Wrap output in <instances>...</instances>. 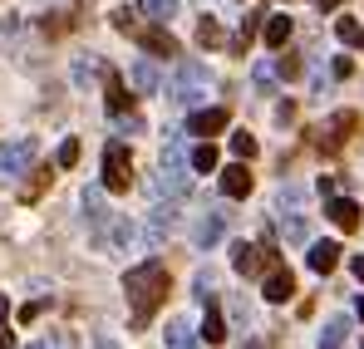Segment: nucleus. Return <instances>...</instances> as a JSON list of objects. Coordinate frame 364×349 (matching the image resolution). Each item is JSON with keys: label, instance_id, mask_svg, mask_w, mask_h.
Segmentation results:
<instances>
[{"label": "nucleus", "instance_id": "obj_1", "mask_svg": "<svg viewBox=\"0 0 364 349\" xmlns=\"http://www.w3.org/2000/svg\"><path fill=\"white\" fill-rule=\"evenodd\" d=\"M168 286H173V276H168L163 261H143V266H133L123 276V295H128V310H133V330H143L158 315V305L168 300Z\"/></svg>", "mask_w": 364, "mask_h": 349}, {"label": "nucleus", "instance_id": "obj_2", "mask_svg": "<svg viewBox=\"0 0 364 349\" xmlns=\"http://www.w3.org/2000/svg\"><path fill=\"white\" fill-rule=\"evenodd\" d=\"M109 20H114V30L133 35V40H138V45L148 50V55H163V59H168V55H178V40L168 35V25H158V20H153V25H143V20H138V15H133L128 5H119V10H114Z\"/></svg>", "mask_w": 364, "mask_h": 349}, {"label": "nucleus", "instance_id": "obj_3", "mask_svg": "<svg viewBox=\"0 0 364 349\" xmlns=\"http://www.w3.org/2000/svg\"><path fill=\"white\" fill-rule=\"evenodd\" d=\"M212 89V74H207V64L202 59H182L178 74H173V89H168V99L173 104H182V109H192L202 94Z\"/></svg>", "mask_w": 364, "mask_h": 349}, {"label": "nucleus", "instance_id": "obj_4", "mask_svg": "<svg viewBox=\"0 0 364 349\" xmlns=\"http://www.w3.org/2000/svg\"><path fill=\"white\" fill-rule=\"evenodd\" d=\"M187 187H192V177H187V163H182V138H168V153H163V168H158V192L182 197Z\"/></svg>", "mask_w": 364, "mask_h": 349}, {"label": "nucleus", "instance_id": "obj_5", "mask_svg": "<svg viewBox=\"0 0 364 349\" xmlns=\"http://www.w3.org/2000/svg\"><path fill=\"white\" fill-rule=\"evenodd\" d=\"M133 187V158L123 143H109L104 148V192H128Z\"/></svg>", "mask_w": 364, "mask_h": 349}, {"label": "nucleus", "instance_id": "obj_6", "mask_svg": "<svg viewBox=\"0 0 364 349\" xmlns=\"http://www.w3.org/2000/svg\"><path fill=\"white\" fill-rule=\"evenodd\" d=\"M35 153H40V138H35V133L15 138V143H0V177L25 173V168L35 163Z\"/></svg>", "mask_w": 364, "mask_h": 349}, {"label": "nucleus", "instance_id": "obj_7", "mask_svg": "<svg viewBox=\"0 0 364 349\" xmlns=\"http://www.w3.org/2000/svg\"><path fill=\"white\" fill-rule=\"evenodd\" d=\"M232 266H237L242 276H261V271H276L281 261H276V251H261V246L237 241V246H232Z\"/></svg>", "mask_w": 364, "mask_h": 349}, {"label": "nucleus", "instance_id": "obj_8", "mask_svg": "<svg viewBox=\"0 0 364 349\" xmlns=\"http://www.w3.org/2000/svg\"><path fill=\"white\" fill-rule=\"evenodd\" d=\"M350 128H360V114H350V109H345V114L330 118V128H320V138H315V143H320L325 153H340V148H345V138H350Z\"/></svg>", "mask_w": 364, "mask_h": 349}, {"label": "nucleus", "instance_id": "obj_9", "mask_svg": "<svg viewBox=\"0 0 364 349\" xmlns=\"http://www.w3.org/2000/svg\"><path fill=\"white\" fill-rule=\"evenodd\" d=\"M325 217L340 227V232H360V202H350V197H325Z\"/></svg>", "mask_w": 364, "mask_h": 349}, {"label": "nucleus", "instance_id": "obj_10", "mask_svg": "<svg viewBox=\"0 0 364 349\" xmlns=\"http://www.w3.org/2000/svg\"><path fill=\"white\" fill-rule=\"evenodd\" d=\"M178 227V207H168V202H158L153 207V217H148V246H163L168 236Z\"/></svg>", "mask_w": 364, "mask_h": 349}, {"label": "nucleus", "instance_id": "obj_11", "mask_svg": "<svg viewBox=\"0 0 364 349\" xmlns=\"http://www.w3.org/2000/svg\"><path fill=\"white\" fill-rule=\"evenodd\" d=\"M222 232H227V212H207V217L197 222V232H192V246H197V251H212V246L222 241Z\"/></svg>", "mask_w": 364, "mask_h": 349}, {"label": "nucleus", "instance_id": "obj_12", "mask_svg": "<svg viewBox=\"0 0 364 349\" xmlns=\"http://www.w3.org/2000/svg\"><path fill=\"white\" fill-rule=\"evenodd\" d=\"M227 123H232V114H227V109H197V114H192V123H187V133L212 138V133H222Z\"/></svg>", "mask_w": 364, "mask_h": 349}, {"label": "nucleus", "instance_id": "obj_13", "mask_svg": "<svg viewBox=\"0 0 364 349\" xmlns=\"http://www.w3.org/2000/svg\"><path fill=\"white\" fill-rule=\"evenodd\" d=\"M84 222L94 227V236L104 241V232H109V212H104V187H89L84 192Z\"/></svg>", "mask_w": 364, "mask_h": 349}, {"label": "nucleus", "instance_id": "obj_14", "mask_svg": "<svg viewBox=\"0 0 364 349\" xmlns=\"http://www.w3.org/2000/svg\"><path fill=\"white\" fill-rule=\"evenodd\" d=\"M305 261H310L315 276H330V271L340 266V246H335V241H315V246L305 251Z\"/></svg>", "mask_w": 364, "mask_h": 349}, {"label": "nucleus", "instance_id": "obj_15", "mask_svg": "<svg viewBox=\"0 0 364 349\" xmlns=\"http://www.w3.org/2000/svg\"><path fill=\"white\" fill-rule=\"evenodd\" d=\"M128 79H133V89H138V94H158V89H163V74L153 69V59H133Z\"/></svg>", "mask_w": 364, "mask_h": 349}, {"label": "nucleus", "instance_id": "obj_16", "mask_svg": "<svg viewBox=\"0 0 364 349\" xmlns=\"http://www.w3.org/2000/svg\"><path fill=\"white\" fill-rule=\"evenodd\" d=\"M266 300H276V305H281V300H291V295H296V276H291V271H286V266H276V271H266Z\"/></svg>", "mask_w": 364, "mask_h": 349}, {"label": "nucleus", "instance_id": "obj_17", "mask_svg": "<svg viewBox=\"0 0 364 349\" xmlns=\"http://www.w3.org/2000/svg\"><path fill=\"white\" fill-rule=\"evenodd\" d=\"M202 305H207V315H202V330H197V335H202L207 345H222V340H227V325H222V310H217V300H212V295H207Z\"/></svg>", "mask_w": 364, "mask_h": 349}, {"label": "nucleus", "instance_id": "obj_18", "mask_svg": "<svg viewBox=\"0 0 364 349\" xmlns=\"http://www.w3.org/2000/svg\"><path fill=\"white\" fill-rule=\"evenodd\" d=\"M104 94H109V114L119 118V114H128V104H133V94L123 89V79L114 74V69H104Z\"/></svg>", "mask_w": 364, "mask_h": 349}, {"label": "nucleus", "instance_id": "obj_19", "mask_svg": "<svg viewBox=\"0 0 364 349\" xmlns=\"http://www.w3.org/2000/svg\"><path fill=\"white\" fill-rule=\"evenodd\" d=\"M163 340H168V349H197V330H192L182 315H173L168 330H163Z\"/></svg>", "mask_w": 364, "mask_h": 349}, {"label": "nucleus", "instance_id": "obj_20", "mask_svg": "<svg viewBox=\"0 0 364 349\" xmlns=\"http://www.w3.org/2000/svg\"><path fill=\"white\" fill-rule=\"evenodd\" d=\"M222 192H227V197H246V192H251L246 158H242V163H232V168H222Z\"/></svg>", "mask_w": 364, "mask_h": 349}, {"label": "nucleus", "instance_id": "obj_21", "mask_svg": "<svg viewBox=\"0 0 364 349\" xmlns=\"http://www.w3.org/2000/svg\"><path fill=\"white\" fill-rule=\"evenodd\" d=\"M345 340H350V320H345V315L325 320V330H320V349H345Z\"/></svg>", "mask_w": 364, "mask_h": 349}, {"label": "nucleus", "instance_id": "obj_22", "mask_svg": "<svg viewBox=\"0 0 364 349\" xmlns=\"http://www.w3.org/2000/svg\"><path fill=\"white\" fill-rule=\"evenodd\" d=\"M138 241V227L133 222H109V232H104V246H114V251H128Z\"/></svg>", "mask_w": 364, "mask_h": 349}, {"label": "nucleus", "instance_id": "obj_23", "mask_svg": "<svg viewBox=\"0 0 364 349\" xmlns=\"http://www.w3.org/2000/svg\"><path fill=\"white\" fill-rule=\"evenodd\" d=\"M286 40H291V15H271L266 20V45L271 50H286Z\"/></svg>", "mask_w": 364, "mask_h": 349}, {"label": "nucleus", "instance_id": "obj_24", "mask_svg": "<svg viewBox=\"0 0 364 349\" xmlns=\"http://www.w3.org/2000/svg\"><path fill=\"white\" fill-rule=\"evenodd\" d=\"M251 84H256V94H276V64L261 59V64L251 69Z\"/></svg>", "mask_w": 364, "mask_h": 349}, {"label": "nucleus", "instance_id": "obj_25", "mask_svg": "<svg viewBox=\"0 0 364 349\" xmlns=\"http://www.w3.org/2000/svg\"><path fill=\"white\" fill-rule=\"evenodd\" d=\"M143 10H148V20H158V25H173V15H178L182 5H178V0H143Z\"/></svg>", "mask_w": 364, "mask_h": 349}, {"label": "nucleus", "instance_id": "obj_26", "mask_svg": "<svg viewBox=\"0 0 364 349\" xmlns=\"http://www.w3.org/2000/svg\"><path fill=\"white\" fill-rule=\"evenodd\" d=\"M281 232H286V241H291V246H301L305 236H310V227H305V217H301V212L291 207V217H281Z\"/></svg>", "mask_w": 364, "mask_h": 349}, {"label": "nucleus", "instance_id": "obj_27", "mask_svg": "<svg viewBox=\"0 0 364 349\" xmlns=\"http://www.w3.org/2000/svg\"><path fill=\"white\" fill-rule=\"evenodd\" d=\"M192 168H197V173H217V148H212V143H197V148H192Z\"/></svg>", "mask_w": 364, "mask_h": 349}, {"label": "nucleus", "instance_id": "obj_28", "mask_svg": "<svg viewBox=\"0 0 364 349\" xmlns=\"http://www.w3.org/2000/svg\"><path fill=\"white\" fill-rule=\"evenodd\" d=\"M197 45H202V50H217V45H222V30H217V20H212V15L197 25Z\"/></svg>", "mask_w": 364, "mask_h": 349}, {"label": "nucleus", "instance_id": "obj_29", "mask_svg": "<svg viewBox=\"0 0 364 349\" xmlns=\"http://www.w3.org/2000/svg\"><path fill=\"white\" fill-rule=\"evenodd\" d=\"M335 35H340L345 45H364V30H360V20H350V15H345V20H335Z\"/></svg>", "mask_w": 364, "mask_h": 349}, {"label": "nucleus", "instance_id": "obj_30", "mask_svg": "<svg viewBox=\"0 0 364 349\" xmlns=\"http://www.w3.org/2000/svg\"><path fill=\"white\" fill-rule=\"evenodd\" d=\"M94 74H104V64H99V59H74V84H89V79H94Z\"/></svg>", "mask_w": 364, "mask_h": 349}, {"label": "nucleus", "instance_id": "obj_31", "mask_svg": "<svg viewBox=\"0 0 364 349\" xmlns=\"http://www.w3.org/2000/svg\"><path fill=\"white\" fill-rule=\"evenodd\" d=\"M74 25H79V15H74V10H64V15H55V20L45 15V35H64V30H74Z\"/></svg>", "mask_w": 364, "mask_h": 349}, {"label": "nucleus", "instance_id": "obj_32", "mask_svg": "<svg viewBox=\"0 0 364 349\" xmlns=\"http://www.w3.org/2000/svg\"><path fill=\"white\" fill-rule=\"evenodd\" d=\"M232 153L251 163V158H256V138H251V133H232Z\"/></svg>", "mask_w": 364, "mask_h": 349}, {"label": "nucleus", "instance_id": "obj_33", "mask_svg": "<svg viewBox=\"0 0 364 349\" xmlns=\"http://www.w3.org/2000/svg\"><path fill=\"white\" fill-rule=\"evenodd\" d=\"M55 163H60V168H74V163H79V138H64L60 153H55Z\"/></svg>", "mask_w": 364, "mask_h": 349}, {"label": "nucleus", "instance_id": "obj_34", "mask_svg": "<svg viewBox=\"0 0 364 349\" xmlns=\"http://www.w3.org/2000/svg\"><path fill=\"white\" fill-rule=\"evenodd\" d=\"M256 30H261V10H251V15L242 20V40H237V50H246V45L256 40Z\"/></svg>", "mask_w": 364, "mask_h": 349}, {"label": "nucleus", "instance_id": "obj_35", "mask_svg": "<svg viewBox=\"0 0 364 349\" xmlns=\"http://www.w3.org/2000/svg\"><path fill=\"white\" fill-rule=\"evenodd\" d=\"M15 345V335H10V300L0 295V349H10Z\"/></svg>", "mask_w": 364, "mask_h": 349}, {"label": "nucleus", "instance_id": "obj_36", "mask_svg": "<svg viewBox=\"0 0 364 349\" xmlns=\"http://www.w3.org/2000/svg\"><path fill=\"white\" fill-rule=\"evenodd\" d=\"M45 187H50V168H40V173H35L30 182H25V202H35V197H40Z\"/></svg>", "mask_w": 364, "mask_h": 349}, {"label": "nucleus", "instance_id": "obj_37", "mask_svg": "<svg viewBox=\"0 0 364 349\" xmlns=\"http://www.w3.org/2000/svg\"><path fill=\"white\" fill-rule=\"evenodd\" d=\"M305 202V187L301 182H286V187H281V207H301Z\"/></svg>", "mask_w": 364, "mask_h": 349}, {"label": "nucleus", "instance_id": "obj_38", "mask_svg": "<svg viewBox=\"0 0 364 349\" xmlns=\"http://www.w3.org/2000/svg\"><path fill=\"white\" fill-rule=\"evenodd\" d=\"M119 133H143V118L138 114H119Z\"/></svg>", "mask_w": 364, "mask_h": 349}, {"label": "nucleus", "instance_id": "obj_39", "mask_svg": "<svg viewBox=\"0 0 364 349\" xmlns=\"http://www.w3.org/2000/svg\"><path fill=\"white\" fill-rule=\"evenodd\" d=\"M276 74H286V79H296V74H301V59H281V64H276Z\"/></svg>", "mask_w": 364, "mask_h": 349}, {"label": "nucleus", "instance_id": "obj_40", "mask_svg": "<svg viewBox=\"0 0 364 349\" xmlns=\"http://www.w3.org/2000/svg\"><path fill=\"white\" fill-rule=\"evenodd\" d=\"M40 310H45V300H30V305H25V310H20V320H25V325H30V320H40Z\"/></svg>", "mask_w": 364, "mask_h": 349}, {"label": "nucleus", "instance_id": "obj_41", "mask_svg": "<svg viewBox=\"0 0 364 349\" xmlns=\"http://www.w3.org/2000/svg\"><path fill=\"white\" fill-rule=\"evenodd\" d=\"M15 30H20V20H15V15H10V20H5V25H0V40H10V35H15Z\"/></svg>", "mask_w": 364, "mask_h": 349}, {"label": "nucleus", "instance_id": "obj_42", "mask_svg": "<svg viewBox=\"0 0 364 349\" xmlns=\"http://www.w3.org/2000/svg\"><path fill=\"white\" fill-rule=\"evenodd\" d=\"M94 349H119V345H114L109 335H99V340H94Z\"/></svg>", "mask_w": 364, "mask_h": 349}, {"label": "nucleus", "instance_id": "obj_43", "mask_svg": "<svg viewBox=\"0 0 364 349\" xmlns=\"http://www.w3.org/2000/svg\"><path fill=\"white\" fill-rule=\"evenodd\" d=\"M315 5H320V10H340V0H315Z\"/></svg>", "mask_w": 364, "mask_h": 349}, {"label": "nucleus", "instance_id": "obj_44", "mask_svg": "<svg viewBox=\"0 0 364 349\" xmlns=\"http://www.w3.org/2000/svg\"><path fill=\"white\" fill-rule=\"evenodd\" d=\"M355 276H360V281H364V256H355Z\"/></svg>", "mask_w": 364, "mask_h": 349}, {"label": "nucleus", "instance_id": "obj_45", "mask_svg": "<svg viewBox=\"0 0 364 349\" xmlns=\"http://www.w3.org/2000/svg\"><path fill=\"white\" fill-rule=\"evenodd\" d=\"M30 349H60V340H45V345H30Z\"/></svg>", "mask_w": 364, "mask_h": 349}, {"label": "nucleus", "instance_id": "obj_46", "mask_svg": "<svg viewBox=\"0 0 364 349\" xmlns=\"http://www.w3.org/2000/svg\"><path fill=\"white\" fill-rule=\"evenodd\" d=\"M360 320H364V300H360Z\"/></svg>", "mask_w": 364, "mask_h": 349}, {"label": "nucleus", "instance_id": "obj_47", "mask_svg": "<svg viewBox=\"0 0 364 349\" xmlns=\"http://www.w3.org/2000/svg\"><path fill=\"white\" fill-rule=\"evenodd\" d=\"M251 349H256V345H251Z\"/></svg>", "mask_w": 364, "mask_h": 349}]
</instances>
